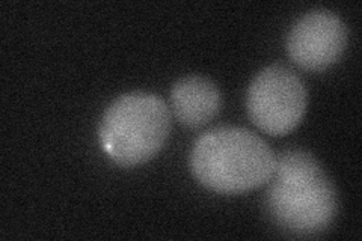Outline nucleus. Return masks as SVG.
<instances>
[{
	"label": "nucleus",
	"mask_w": 362,
	"mask_h": 241,
	"mask_svg": "<svg viewBox=\"0 0 362 241\" xmlns=\"http://www.w3.org/2000/svg\"><path fill=\"white\" fill-rule=\"evenodd\" d=\"M267 184L266 208L279 228L296 235H317L334 223L337 189L310 153L288 149L279 154Z\"/></svg>",
	"instance_id": "obj_1"
},
{
	"label": "nucleus",
	"mask_w": 362,
	"mask_h": 241,
	"mask_svg": "<svg viewBox=\"0 0 362 241\" xmlns=\"http://www.w3.org/2000/svg\"><path fill=\"white\" fill-rule=\"evenodd\" d=\"M276 155L251 130L223 125L201 134L190 153V169L201 186L239 194L262 187L275 172Z\"/></svg>",
	"instance_id": "obj_2"
},
{
	"label": "nucleus",
	"mask_w": 362,
	"mask_h": 241,
	"mask_svg": "<svg viewBox=\"0 0 362 241\" xmlns=\"http://www.w3.org/2000/svg\"><path fill=\"white\" fill-rule=\"evenodd\" d=\"M171 131V110L162 97L129 93L113 100L100 122L105 153L119 166L148 162L165 146Z\"/></svg>",
	"instance_id": "obj_3"
},
{
	"label": "nucleus",
	"mask_w": 362,
	"mask_h": 241,
	"mask_svg": "<svg viewBox=\"0 0 362 241\" xmlns=\"http://www.w3.org/2000/svg\"><path fill=\"white\" fill-rule=\"evenodd\" d=\"M307 106V86L284 65H270L259 71L246 94L249 118L269 136L291 133L302 122Z\"/></svg>",
	"instance_id": "obj_4"
},
{
	"label": "nucleus",
	"mask_w": 362,
	"mask_h": 241,
	"mask_svg": "<svg viewBox=\"0 0 362 241\" xmlns=\"http://www.w3.org/2000/svg\"><path fill=\"white\" fill-rule=\"evenodd\" d=\"M347 28L337 14L315 9L300 17L290 29L286 49L294 65L307 71H323L343 56Z\"/></svg>",
	"instance_id": "obj_5"
},
{
	"label": "nucleus",
	"mask_w": 362,
	"mask_h": 241,
	"mask_svg": "<svg viewBox=\"0 0 362 241\" xmlns=\"http://www.w3.org/2000/svg\"><path fill=\"white\" fill-rule=\"evenodd\" d=\"M222 94L218 85L202 76L180 78L171 89V109L189 129H201L218 117Z\"/></svg>",
	"instance_id": "obj_6"
}]
</instances>
